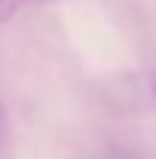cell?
Listing matches in <instances>:
<instances>
[{
	"instance_id": "1",
	"label": "cell",
	"mask_w": 156,
	"mask_h": 159,
	"mask_svg": "<svg viewBox=\"0 0 156 159\" xmlns=\"http://www.w3.org/2000/svg\"><path fill=\"white\" fill-rule=\"evenodd\" d=\"M35 3H47V0H0V24H6L24 6H35Z\"/></svg>"
},
{
	"instance_id": "2",
	"label": "cell",
	"mask_w": 156,
	"mask_h": 159,
	"mask_svg": "<svg viewBox=\"0 0 156 159\" xmlns=\"http://www.w3.org/2000/svg\"><path fill=\"white\" fill-rule=\"evenodd\" d=\"M97 159H139L133 153V150H127V148H109V150H103Z\"/></svg>"
},
{
	"instance_id": "3",
	"label": "cell",
	"mask_w": 156,
	"mask_h": 159,
	"mask_svg": "<svg viewBox=\"0 0 156 159\" xmlns=\"http://www.w3.org/2000/svg\"><path fill=\"white\" fill-rule=\"evenodd\" d=\"M153 94H156V77H153Z\"/></svg>"
}]
</instances>
